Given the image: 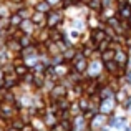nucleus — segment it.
<instances>
[{
	"label": "nucleus",
	"instance_id": "obj_7",
	"mask_svg": "<svg viewBox=\"0 0 131 131\" xmlns=\"http://www.w3.org/2000/svg\"><path fill=\"white\" fill-rule=\"evenodd\" d=\"M103 71H105V68H103V61H96V60H90V65H88V78H96L98 75H101Z\"/></svg>",
	"mask_w": 131,
	"mask_h": 131
},
{
	"label": "nucleus",
	"instance_id": "obj_24",
	"mask_svg": "<svg viewBox=\"0 0 131 131\" xmlns=\"http://www.w3.org/2000/svg\"><path fill=\"white\" fill-rule=\"evenodd\" d=\"M68 111H70V115H71V118L73 116H77V115H81V108H80V105H78V101L75 100V101H71L70 103V108H68Z\"/></svg>",
	"mask_w": 131,
	"mask_h": 131
},
{
	"label": "nucleus",
	"instance_id": "obj_8",
	"mask_svg": "<svg viewBox=\"0 0 131 131\" xmlns=\"http://www.w3.org/2000/svg\"><path fill=\"white\" fill-rule=\"evenodd\" d=\"M20 81H22V80L17 77L15 71H8V73H5V77H3L2 85L5 88H8V90H13V88H17L20 85Z\"/></svg>",
	"mask_w": 131,
	"mask_h": 131
},
{
	"label": "nucleus",
	"instance_id": "obj_28",
	"mask_svg": "<svg viewBox=\"0 0 131 131\" xmlns=\"http://www.w3.org/2000/svg\"><path fill=\"white\" fill-rule=\"evenodd\" d=\"M47 2L50 3L53 8H57V7H61V2H63V0H47Z\"/></svg>",
	"mask_w": 131,
	"mask_h": 131
},
{
	"label": "nucleus",
	"instance_id": "obj_34",
	"mask_svg": "<svg viewBox=\"0 0 131 131\" xmlns=\"http://www.w3.org/2000/svg\"><path fill=\"white\" fill-rule=\"evenodd\" d=\"M35 131H38V129H35Z\"/></svg>",
	"mask_w": 131,
	"mask_h": 131
},
{
	"label": "nucleus",
	"instance_id": "obj_4",
	"mask_svg": "<svg viewBox=\"0 0 131 131\" xmlns=\"http://www.w3.org/2000/svg\"><path fill=\"white\" fill-rule=\"evenodd\" d=\"M65 20V13L61 8H51L47 13V27L48 28H55V27H60Z\"/></svg>",
	"mask_w": 131,
	"mask_h": 131
},
{
	"label": "nucleus",
	"instance_id": "obj_19",
	"mask_svg": "<svg viewBox=\"0 0 131 131\" xmlns=\"http://www.w3.org/2000/svg\"><path fill=\"white\" fill-rule=\"evenodd\" d=\"M22 22H23V18L20 17L18 12H12V13L8 15V23H10V27H20V25H22Z\"/></svg>",
	"mask_w": 131,
	"mask_h": 131
},
{
	"label": "nucleus",
	"instance_id": "obj_33",
	"mask_svg": "<svg viewBox=\"0 0 131 131\" xmlns=\"http://www.w3.org/2000/svg\"><path fill=\"white\" fill-rule=\"evenodd\" d=\"M128 23H129V27H131V17H129V18H128Z\"/></svg>",
	"mask_w": 131,
	"mask_h": 131
},
{
	"label": "nucleus",
	"instance_id": "obj_14",
	"mask_svg": "<svg viewBox=\"0 0 131 131\" xmlns=\"http://www.w3.org/2000/svg\"><path fill=\"white\" fill-rule=\"evenodd\" d=\"M20 30L23 33H27V35H33L37 32V25L32 22V18H25L22 22V25H20Z\"/></svg>",
	"mask_w": 131,
	"mask_h": 131
},
{
	"label": "nucleus",
	"instance_id": "obj_12",
	"mask_svg": "<svg viewBox=\"0 0 131 131\" xmlns=\"http://www.w3.org/2000/svg\"><path fill=\"white\" fill-rule=\"evenodd\" d=\"M32 22L37 25V28H43V27H47V13L45 12H38V10H33L32 13Z\"/></svg>",
	"mask_w": 131,
	"mask_h": 131
},
{
	"label": "nucleus",
	"instance_id": "obj_18",
	"mask_svg": "<svg viewBox=\"0 0 131 131\" xmlns=\"http://www.w3.org/2000/svg\"><path fill=\"white\" fill-rule=\"evenodd\" d=\"M115 53H116V50L113 47H110V48H106L105 51H101L100 53V60L105 63V61H110V60H115Z\"/></svg>",
	"mask_w": 131,
	"mask_h": 131
},
{
	"label": "nucleus",
	"instance_id": "obj_23",
	"mask_svg": "<svg viewBox=\"0 0 131 131\" xmlns=\"http://www.w3.org/2000/svg\"><path fill=\"white\" fill-rule=\"evenodd\" d=\"M86 7L90 8V12H101V0H88Z\"/></svg>",
	"mask_w": 131,
	"mask_h": 131
},
{
	"label": "nucleus",
	"instance_id": "obj_26",
	"mask_svg": "<svg viewBox=\"0 0 131 131\" xmlns=\"http://www.w3.org/2000/svg\"><path fill=\"white\" fill-rule=\"evenodd\" d=\"M111 42H113L111 38H106V40H103L101 43H98V45H96V51H98V53L105 51L106 48H110V47H111Z\"/></svg>",
	"mask_w": 131,
	"mask_h": 131
},
{
	"label": "nucleus",
	"instance_id": "obj_2",
	"mask_svg": "<svg viewBox=\"0 0 131 131\" xmlns=\"http://www.w3.org/2000/svg\"><path fill=\"white\" fill-rule=\"evenodd\" d=\"M68 91H70V86H68V85L65 83L63 80L57 81V83L53 85V88L48 91V103L57 101V100H60V98L68 96Z\"/></svg>",
	"mask_w": 131,
	"mask_h": 131
},
{
	"label": "nucleus",
	"instance_id": "obj_27",
	"mask_svg": "<svg viewBox=\"0 0 131 131\" xmlns=\"http://www.w3.org/2000/svg\"><path fill=\"white\" fill-rule=\"evenodd\" d=\"M20 43H22V47H28V45L35 43V40H33V35H27V33H23V35L20 37Z\"/></svg>",
	"mask_w": 131,
	"mask_h": 131
},
{
	"label": "nucleus",
	"instance_id": "obj_25",
	"mask_svg": "<svg viewBox=\"0 0 131 131\" xmlns=\"http://www.w3.org/2000/svg\"><path fill=\"white\" fill-rule=\"evenodd\" d=\"M33 78H35V73H33V70H30L28 73L22 78V85H28L30 88H33Z\"/></svg>",
	"mask_w": 131,
	"mask_h": 131
},
{
	"label": "nucleus",
	"instance_id": "obj_30",
	"mask_svg": "<svg viewBox=\"0 0 131 131\" xmlns=\"http://www.w3.org/2000/svg\"><path fill=\"white\" fill-rule=\"evenodd\" d=\"M118 2V7H121V5H126V3H131L129 0H116Z\"/></svg>",
	"mask_w": 131,
	"mask_h": 131
},
{
	"label": "nucleus",
	"instance_id": "obj_9",
	"mask_svg": "<svg viewBox=\"0 0 131 131\" xmlns=\"http://www.w3.org/2000/svg\"><path fill=\"white\" fill-rule=\"evenodd\" d=\"M116 110V100L115 96L113 98H106V100H101L100 103V113H105V115H113V111Z\"/></svg>",
	"mask_w": 131,
	"mask_h": 131
},
{
	"label": "nucleus",
	"instance_id": "obj_16",
	"mask_svg": "<svg viewBox=\"0 0 131 131\" xmlns=\"http://www.w3.org/2000/svg\"><path fill=\"white\" fill-rule=\"evenodd\" d=\"M98 95H100V98H101V100L113 98V96H115V90L110 86V85H101V86H100Z\"/></svg>",
	"mask_w": 131,
	"mask_h": 131
},
{
	"label": "nucleus",
	"instance_id": "obj_20",
	"mask_svg": "<svg viewBox=\"0 0 131 131\" xmlns=\"http://www.w3.org/2000/svg\"><path fill=\"white\" fill-rule=\"evenodd\" d=\"M33 8L38 10V12H45V13H48L51 8H53V7H51L50 3L47 2V0H38V2H37L35 5H33Z\"/></svg>",
	"mask_w": 131,
	"mask_h": 131
},
{
	"label": "nucleus",
	"instance_id": "obj_31",
	"mask_svg": "<svg viewBox=\"0 0 131 131\" xmlns=\"http://www.w3.org/2000/svg\"><path fill=\"white\" fill-rule=\"evenodd\" d=\"M126 50H128V53H129V57H131V43L126 45Z\"/></svg>",
	"mask_w": 131,
	"mask_h": 131
},
{
	"label": "nucleus",
	"instance_id": "obj_21",
	"mask_svg": "<svg viewBox=\"0 0 131 131\" xmlns=\"http://www.w3.org/2000/svg\"><path fill=\"white\" fill-rule=\"evenodd\" d=\"M77 53H78V50H77L75 47H68L67 50L63 51V58H65V61H70V63H71V61H73V58L77 57Z\"/></svg>",
	"mask_w": 131,
	"mask_h": 131
},
{
	"label": "nucleus",
	"instance_id": "obj_29",
	"mask_svg": "<svg viewBox=\"0 0 131 131\" xmlns=\"http://www.w3.org/2000/svg\"><path fill=\"white\" fill-rule=\"evenodd\" d=\"M3 77H5V71H3V68H0V86H3V85H2Z\"/></svg>",
	"mask_w": 131,
	"mask_h": 131
},
{
	"label": "nucleus",
	"instance_id": "obj_32",
	"mask_svg": "<svg viewBox=\"0 0 131 131\" xmlns=\"http://www.w3.org/2000/svg\"><path fill=\"white\" fill-rule=\"evenodd\" d=\"M126 68H128V70H131V57H129V61H128V65H126Z\"/></svg>",
	"mask_w": 131,
	"mask_h": 131
},
{
	"label": "nucleus",
	"instance_id": "obj_15",
	"mask_svg": "<svg viewBox=\"0 0 131 131\" xmlns=\"http://www.w3.org/2000/svg\"><path fill=\"white\" fill-rule=\"evenodd\" d=\"M45 47H47V53L50 55V58L55 57V55H60V53H61V50H60V47H58V43L53 42V40H48V42L45 43Z\"/></svg>",
	"mask_w": 131,
	"mask_h": 131
},
{
	"label": "nucleus",
	"instance_id": "obj_6",
	"mask_svg": "<svg viewBox=\"0 0 131 131\" xmlns=\"http://www.w3.org/2000/svg\"><path fill=\"white\" fill-rule=\"evenodd\" d=\"M106 38H110V37H108V33H106V30L103 28V27L93 28V30H91V33H90V42L95 45V47H96L98 43H101L103 40H106Z\"/></svg>",
	"mask_w": 131,
	"mask_h": 131
},
{
	"label": "nucleus",
	"instance_id": "obj_22",
	"mask_svg": "<svg viewBox=\"0 0 131 131\" xmlns=\"http://www.w3.org/2000/svg\"><path fill=\"white\" fill-rule=\"evenodd\" d=\"M63 37H65V33L60 30V27L50 28V40H53V42H58V40H61Z\"/></svg>",
	"mask_w": 131,
	"mask_h": 131
},
{
	"label": "nucleus",
	"instance_id": "obj_5",
	"mask_svg": "<svg viewBox=\"0 0 131 131\" xmlns=\"http://www.w3.org/2000/svg\"><path fill=\"white\" fill-rule=\"evenodd\" d=\"M88 65H90V60L85 57L83 53H81V50H78L77 57H75L73 61H71V68L85 75V73H86V70H88Z\"/></svg>",
	"mask_w": 131,
	"mask_h": 131
},
{
	"label": "nucleus",
	"instance_id": "obj_10",
	"mask_svg": "<svg viewBox=\"0 0 131 131\" xmlns=\"http://www.w3.org/2000/svg\"><path fill=\"white\" fill-rule=\"evenodd\" d=\"M53 68H55V73H57L58 80H63L71 71V63L70 61H61V63H58V65H53Z\"/></svg>",
	"mask_w": 131,
	"mask_h": 131
},
{
	"label": "nucleus",
	"instance_id": "obj_3",
	"mask_svg": "<svg viewBox=\"0 0 131 131\" xmlns=\"http://www.w3.org/2000/svg\"><path fill=\"white\" fill-rule=\"evenodd\" d=\"M17 115H20V108L15 103H8V101L0 103V116H2L5 121H10V119L15 118Z\"/></svg>",
	"mask_w": 131,
	"mask_h": 131
},
{
	"label": "nucleus",
	"instance_id": "obj_17",
	"mask_svg": "<svg viewBox=\"0 0 131 131\" xmlns=\"http://www.w3.org/2000/svg\"><path fill=\"white\" fill-rule=\"evenodd\" d=\"M116 15H118L121 20H128L131 17V3H126V5L118 7V13H116Z\"/></svg>",
	"mask_w": 131,
	"mask_h": 131
},
{
	"label": "nucleus",
	"instance_id": "obj_1",
	"mask_svg": "<svg viewBox=\"0 0 131 131\" xmlns=\"http://www.w3.org/2000/svg\"><path fill=\"white\" fill-rule=\"evenodd\" d=\"M108 128V115L105 113H95L88 119V129L90 131H106Z\"/></svg>",
	"mask_w": 131,
	"mask_h": 131
},
{
	"label": "nucleus",
	"instance_id": "obj_11",
	"mask_svg": "<svg viewBox=\"0 0 131 131\" xmlns=\"http://www.w3.org/2000/svg\"><path fill=\"white\" fill-rule=\"evenodd\" d=\"M115 61L118 65H123V67H126L129 61V53L128 50H126L125 47H118L116 48V53H115Z\"/></svg>",
	"mask_w": 131,
	"mask_h": 131
},
{
	"label": "nucleus",
	"instance_id": "obj_13",
	"mask_svg": "<svg viewBox=\"0 0 131 131\" xmlns=\"http://www.w3.org/2000/svg\"><path fill=\"white\" fill-rule=\"evenodd\" d=\"M42 119H43V123H45V126H47L48 129H51L55 125H57L60 119H58V116L55 115V113H51V111H48V110H45V113L42 115Z\"/></svg>",
	"mask_w": 131,
	"mask_h": 131
}]
</instances>
